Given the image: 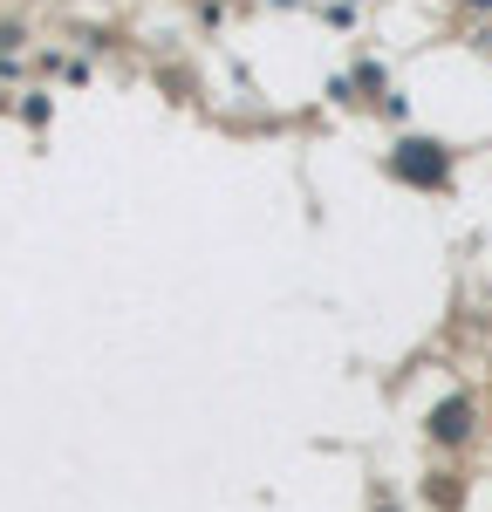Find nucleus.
<instances>
[{
    "label": "nucleus",
    "instance_id": "obj_1",
    "mask_svg": "<svg viewBox=\"0 0 492 512\" xmlns=\"http://www.w3.org/2000/svg\"><path fill=\"white\" fill-rule=\"evenodd\" d=\"M390 171L410 178V185H445V151H438V144H424V137H410V144H397Z\"/></svg>",
    "mask_w": 492,
    "mask_h": 512
},
{
    "label": "nucleus",
    "instance_id": "obj_2",
    "mask_svg": "<svg viewBox=\"0 0 492 512\" xmlns=\"http://www.w3.org/2000/svg\"><path fill=\"white\" fill-rule=\"evenodd\" d=\"M431 431L445 437V444H458V437L472 431V403H445V410H438V417H431Z\"/></svg>",
    "mask_w": 492,
    "mask_h": 512
}]
</instances>
